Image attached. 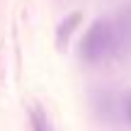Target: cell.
Masks as SVG:
<instances>
[{"label":"cell","instance_id":"cell-3","mask_svg":"<svg viewBox=\"0 0 131 131\" xmlns=\"http://www.w3.org/2000/svg\"><path fill=\"white\" fill-rule=\"evenodd\" d=\"M117 109H119V114H122L124 122L131 124V92L119 95V100H117Z\"/></svg>","mask_w":131,"mask_h":131},{"label":"cell","instance_id":"cell-2","mask_svg":"<svg viewBox=\"0 0 131 131\" xmlns=\"http://www.w3.org/2000/svg\"><path fill=\"white\" fill-rule=\"evenodd\" d=\"M78 22H80V15H78V12H75V15H70L68 19H63V24L58 27V44H61V46L68 41V37L73 34V29L78 27Z\"/></svg>","mask_w":131,"mask_h":131},{"label":"cell","instance_id":"cell-4","mask_svg":"<svg viewBox=\"0 0 131 131\" xmlns=\"http://www.w3.org/2000/svg\"><path fill=\"white\" fill-rule=\"evenodd\" d=\"M32 131H53L51 124H49V119H46V114L39 112V109L32 112Z\"/></svg>","mask_w":131,"mask_h":131},{"label":"cell","instance_id":"cell-1","mask_svg":"<svg viewBox=\"0 0 131 131\" xmlns=\"http://www.w3.org/2000/svg\"><path fill=\"white\" fill-rule=\"evenodd\" d=\"M122 32L109 19H95L83 34L80 41V56L85 63H100L104 58H112L122 49Z\"/></svg>","mask_w":131,"mask_h":131}]
</instances>
